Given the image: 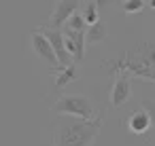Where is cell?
<instances>
[{"label":"cell","instance_id":"30bf717a","mask_svg":"<svg viewBox=\"0 0 155 146\" xmlns=\"http://www.w3.org/2000/svg\"><path fill=\"white\" fill-rule=\"evenodd\" d=\"M106 36H108V26L104 21H96V24L87 26V32H85L87 45H98V43L106 40Z\"/></svg>","mask_w":155,"mask_h":146},{"label":"cell","instance_id":"8992f818","mask_svg":"<svg viewBox=\"0 0 155 146\" xmlns=\"http://www.w3.org/2000/svg\"><path fill=\"white\" fill-rule=\"evenodd\" d=\"M62 32H64V40H66V49H68V53L72 55L74 64L81 62L83 55H85V45H87V40H85V30H72V28L64 26Z\"/></svg>","mask_w":155,"mask_h":146},{"label":"cell","instance_id":"7a4b0ae2","mask_svg":"<svg viewBox=\"0 0 155 146\" xmlns=\"http://www.w3.org/2000/svg\"><path fill=\"white\" fill-rule=\"evenodd\" d=\"M102 129V119H79L62 114L53 125V146H91Z\"/></svg>","mask_w":155,"mask_h":146},{"label":"cell","instance_id":"52a82bcc","mask_svg":"<svg viewBox=\"0 0 155 146\" xmlns=\"http://www.w3.org/2000/svg\"><path fill=\"white\" fill-rule=\"evenodd\" d=\"M43 32L47 34V38L51 40V45H53V49H55V55H58V59H60V66H70V64H74L72 55H70L68 49H66L64 32H62L60 28H49V30H43Z\"/></svg>","mask_w":155,"mask_h":146},{"label":"cell","instance_id":"5bb4252c","mask_svg":"<svg viewBox=\"0 0 155 146\" xmlns=\"http://www.w3.org/2000/svg\"><path fill=\"white\" fill-rule=\"evenodd\" d=\"M140 108L147 110V114L151 116V123H153V127H155V100H142V102H140Z\"/></svg>","mask_w":155,"mask_h":146},{"label":"cell","instance_id":"5b68a950","mask_svg":"<svg viewBox=\"0 0 155 146\" xmlns=\"http://www.w3.org/2000/svg\"><path fill=\"white\" fill-rule=\"evenodd\" d=\"M130 95H132V76L121 72V74H117V78H115V83L110 87V95H108L110 106L113 108H121L130 100Z\"/></svg>","mask_w":155,"mask_h":146},{"label":"cell","instance_id":"6da1fadb","mask_svg":"<svg viewBox=\"0 0 155 146\" xmlns=\"http://www.w3.org/2000/svg\"><path fill=\"white\" fill-rule=\"evenodd\" d=\"M102 66H106V72L115 76L125 72L136 78L155 81V43L142 40L132 49H127L125 53H121L119 57L106 59Z\"/></svg>","mask_w":155,"mask_h":146},{"label":"cell","instance_id":"4fadbf2b","mask_svg":"<svg viewBox=\"0 0 155 146\" xmlns=\"http://www.w3.org/2000/svg\"><path fill=\"white\" fill-rule=\"evenodd\" d=\"M121 9H123L125 15H136L144 9V0H123Z\"/></svg>","mask_w":155,"mask_h":146},{"label":"cell","instance_id":"2e32d148","mask_svg":"<svg viewBox=\"0 0 155 146\" xmlns=\"http://www.w3.org/2000/svg\"><path fill=\"white\" fill-rule=\"evenodd\" d=\"M149 7H151V9H155V0H149Z\"/></svg>","mask_w":155,"mask_h":146},{"label":"cell","instance_id":"8fae6325","mask_svg":"<svg viewBox=\"0 0 155 146\" xmlns=\"http://www.w3.org/2000/svg\"><path fill=\"white\" fill-rule=\"evenodd\" d=\"M55 72H58V76H55V89H62V87H66V85L77 76V66H74V64L62 66V68H58Z\"/></svg>","mask_w":155,"mask_h":146},{"label":"cell","instance_id":"3957f363","mask_svg":"<svg viewBox=\"0 0 155 146\" xmlns=\"http://www.w3.org/2000/svg\"><path fill=\"white\" fill-rule=\"evenodd\" d=\"M51 110L55 114H68V116H79V119H96V112H94L91 102L85 95H79V93L62 95L51 106Z\"/></svg>","mask_w":155,"mask_h":146},{"label":"cell","instance_id":"7c38bea8","mask_svg":"<svg viewBox=\"0 0 155 146\" xmlns=\"http://www.w3.org/2000/svg\"><path fill=\"white\" fill-rule=\"evenodd\" d=\"M81 13H83V17H85V21H87V26H91V24L100 21V19H98V5H96V0H87V2H83Z\"/></svg>","mask_w":155,"mask_h":146},{"label":"cell","instance_id":"9c48e42d","mask_svg":"<svg viewBox=\"0 0 155 146\" xmlns=\"http://www.w3.org/2000/svg\"><path fill=\"white\" fill-rule=\"evenodd\" d=\"M149 127H153V123H151V116L147 114L144 108H140V110H136V112L130 114V119H127V129H130L132 133L142 135V133L149 131Z\"/></svg>","mask_w":155,"mask_h":146},{"label":"cell","instance_id":"277c9868","mask_svg":"<svg viewBox=\"0 0 155 146\" xmlns=\"http://www.w3.org/2000/svg\"><path fill=\"white\" fill-rule=\"evenodd\" d=\"M30 40H32V51L36 53V57H38L41 62H45V64H47L49 68H53V70L62 68V66H60V59H58V55H55V49H53L51 40L47 38V34H45L43 30H34L32 36H30Z\"/></svg>","mask_w":155,"mask_h":146},{"label":"cell","instance_id":"9a60e30c","mask_svg":"<svg viewBox=\"0 0 155 146\" xmlns=\"http://www.w3.org/2000/svg\"><path fill=\"white\" fill-rule=\"evenodd\" d=\"M108 2H110V0H96L98 7H104V5H108Z\"/></svg>","mask_w":155,"mask_h":146},{"label":"cell","instance_id":"e0dca14e","mask_svg":"<svg viewBox=\"0 0 155 146\" xmlns=\"http://www.w3.org/2000/svg\"><path fill=\"white\" fill-rule=\"evenodd\" d=\"M81 2H87V0H81Z\"/></svg>","mask_w":155,"mask_h":146},{"label":"cell","instance_id":"ba28073f","mask_svg":"<svg viewBox=\"0 0 155 146\" xmlns=\"http://www.w3.org/2000/svg\"><path fill=\"white\" fill-rule=\"evenodd\" d=\"M81 0H60L53 15H51V28H64V24L79 11Z\"/></svg>","mask_w":155,"mask_h":146}]
</instances>
